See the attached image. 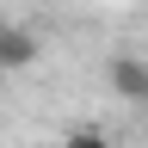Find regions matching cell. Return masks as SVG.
I'll return each instance as SVG.
<instances>
[{
	"label": "cell",
	"instance_id": "6da1fadb",
	"mask_svg": "<svg viewBox=\"0 0 148 148\" xmlns=\"http://www.w3.org/2000/svg\"><path fill=\"white\" fill-rule=\"evenodd\" d=\"M37 56H43V37H37L31 25H18V18H0V74L31 68Z\"/></svg>",
	"mask_w": 148,
	"mask_h": 148
},
{
	"label": "cell",
	"instance_id": "7a4b0ae2",
	"mask_svg": "<svg viewBox=\"0 0 148 148\" xmlns=\"http://www.w3.org/2000/svg\"><path fill=\"white\" fill-rule=\"evenodd\" d=\"M111 92L123 105H148V62L142 56H117L111 62Z\"/></svg>",
	"mask_w": 148,
	"mask_h": 148
},
{
	"label": "cell",
	"instance_id": "3957f363",
	"mask_svg": "<svg viewBox=\"0 0 148 148\" xmlns=\"http://www.w3.org/2000/svg\"><path fill=\"white\" fill-rule=\"evenodd\" d=\"M62 148H111V136H105L99 123H74L68 136H62Z\"/></svg>",
	"mask_w": 148,
	"mask_h": 148
}]
</instances>
